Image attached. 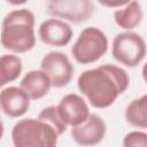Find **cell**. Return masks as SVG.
Instances as JSON below:
<instances>
[{
    "instance_id": "obj_1",
    "label": "cell",
    "mask_w": 147,
    "mask_h": 147,
    "mask_svg": "<svg viewBox=\"0 0 147 147\" xmlns=\"http://www.w3.org/2000/svg\"><path fill=\"white\" fill-rule=\"evenodd\" d=\"M129 85V74L115 64H102L85 70L77 79L78 90L96 109H105L114 105Z\"/></svg>"
},
{
    "instance_id": "obj_2",
    "label": "cell",
    "mask_w": 147,
    "mask_h": 147,
    "mask_svg": "<svg viewBox=\"0 0 147 147\" xmlns=\"http://www.w3.org/2000/svg\"><path fill=\"white\" fill-rule=\"evenodd\" d=\"M34 15L22 8L9 11L2 20L0 31L1 46L13 54H23L36 45Z\"/></svg>"
},
{
    "instance_id": "obj_3",
    "label": "cell",
    "mask_w": 147,
    "mask_h": 147,
    "mask_svg": "<svg viewBox=\"0 0 147 147\" xmlns=\"http://www.w3.org/2000/svg\"><path fill=\"white\" fill-rule=\"evenodd\" d=\"M59 134L46 122L39 118H23L15 123L11 140L15 147H54Z\"/></svg>"
},
{
    "instance_id": "obj_4",
    "label": "cell",
    "mask_w": 147,
    "mask_h": 147,
    "mask_svg": "<svg viewBox=\"0 0 147 147\" xmlns=\"http://www.w3.org/2000/svg\"><path fill=\"white\" fill-rule=\"evenodd\" d=\"M106 33L95 26L85 28L71 47V55L79 64H91L99 61L108 51Z\"/></svg>"
},
{
    "instance_id": "obj_5",
    "label": "cell",
    "mask_w": 147,
    "mask_h": 147,
    "mask_svg": "<svg viewBox=\"0 0 147 147\" xmlns=\"http://www.w3.org/2000/svg\"><path fill=\"white\" fill-rule=\"evenodd\" d=\"M111 55L124 67L134 68L139 65L146 56V41L137 32H121L113 39Z\"/></svg>"
},
{
    "instance_id": "obj_6",
    "label": "cell",
    "mask_w": 147,
    "mask_h": 147,
    "mask_svg": "<svg viewBox=\"0 0 147 147\" xmlns=\"http://www.w3.org/2000/svg\"><path fill=\"white\" fill-rule=\"evenodd\" d=\"M95 11L92 0H48L47 13L54 18L79 24L90 20Z\"/></svg>"
},
{
    "instance_id": "obj_7",
    "label": "cell",
    "mask_w": 147,
    "mask_h": 147,
    "mask_svg": "<svg viewBox=\"0 0 147 147\" xmlns=\"http://www.w3.org/2000/svg\"><path fill=\"white\" fill-rule=\"evenodd\" d=\"M40 69L47 75L52 87L67 86L74 76L75 68L69 57L59 51H52L45 54L40 62Z\"/></svg>"
},
{
    "instance_id": "obj_8",
    "label": "cell",
    "mask_w": 147,
    "mask_h": 147,
    "mask_svg": "<svg viewBox=\"0 0 147 147\" xmlns=\"http://www.w3.org/2000/svg\"><path fill=\"white\" fill-rule=\"evenodd\" d=\"M107 132V125L102 117L96 114H90L80 124L72 126V140L80 146H94L100 144Z\"/></svg>"
},
{
    "instance_id": "obj_9",
    "label": "cell",
    "mask_w": 147,
    "mask_h": 147,
    "mask_svg": "<svg viewBox=\"0 0 147 147\" xmlns=\"http://www.w3.org/2000/svg\"><path fill=\"white\" fill-rule=\"evenodd\" d=\"M72 29L70 24L60 18H48L44 21L38 29L39 39L48 46L64 47L72 39Z\"/></svg>"
},
{
    "instance_id": "obj_10",
    "label": "cell",
    "mask_w": 147,
    "mask_h": 147,
    "mask_svg": "<svg viewBox=\"0 0 147 147\" xmlns=\"http://www.w3.org/2000/svg\"><path fill=\"white\" fill-rule=\"evenodd\" d=\"M31 99L20 86H8L0 91V109L11 118L23 116L30 108Z\"/></svg>"
},
{
    "instance_id": "obj_11",
    "label": "cell",
    "mask_w": 147,
    "mask_h": 147,
    "mask_svg": "<svg viewBox=\"0 0 147 147\" xmlns=\"http://www.w3.org/2000/svg\"><path fill=\"white\" fill-rule=\"evenodd\" d=\"M56 107L64 123L71 127L83 123L90 115L86 100L76 93L65 94Z\"/></svg>"
},
{
    "instance_id": "obj_12",
    "label": "cell",
    "mask_w": 147,
    "mask_h": 147,
    "mask_svg": "<svg viewBox=\"0 0 147 147\" xmlns=\"http://www.w3.org/2000/svg\"><path fill=\"white\" fill-rule=\"evenodd\" d=\"M21 87L28 93L31 100H39L47 95L52 87L47 75L41 70H30L21 79Z\"/></svg>"
},
{
    "instance_id": "obj_13",
    "label": "cell",
    "mask_w": 147,
    "mask_h": 147,
    "mask_svg": "<svg viewBox=\"0 0 147 147\" xmlns=\"http://www.w3.org/2000/svg\"><path fill=\"white\" fill-rule=\"evenodd\" d=\"M144 18V11L141 5L137 0H131L125 6L115 10L114 20L117 26L126 31H131L137 28Z\"/></svg>"
},
{
    "instance_id": "obj_14",
    "label": "cell",
    "mask_w": 147,
    "mask_h": 147,
    "mask_svg": "<svg viewBox=\"0 0 147 147\" xmlns=\"http://www.w3.org/2000/svg\"><path fill=\"white\" fill-rule=\"evenodd\" d=\"M125 121L133 127L146 129L147 127V95L133 99L125 108Z\"/></svg>"
},
{
    "instance_id": "obj_15",
    "label": "cell",
    "mask_w": 147,
    "mask_h": 147,
    "mask_svg": "<svg viewBox=\"0 0 147 147\" xmlns=\"http://www.w3.org/2000/svg\"><path fill=\"white\" fill-rule=\"evenodd\" d=\"M23 70L22 60L15 54H5L0 56V88L7 83L16 80Z\"/></svg>"
},
{
    "instance_id": "obj_16",
    "label": "cell",
    "mask_w": 147,
    "mask_h": 147,
    "mask_svg": "<svg viewBox=\"0 0 147 147\" xmlns=\"http://www.w3.org/2000/svg\"><path fill=\"white\" fill-rule=\"evenodd\" d=\"M38 118L40 121H44L47 124H49L56 131V133L59 134V137L62 136L65 132L67 127H68V125L62 119V117H61V115H60L56 106H48V107L44 108L39 113Z\"/></svg>"
},
{
    "instance_id": "obj_17",
    "label": "cell",
    "mask_w": 147,
    "mask_h": 147,
    "mask_svg": "<svg viewBox=\"0 0 147 147\" xmlns=\"http://www.w3.org/2000/svg\"><path fill=\"white\" fill-rule=\"evenodd\" d=\"M124 147H145L147 146V133L145 131H131L123 139Z\"/></svg>"
},
{
    "instance_id": "obj_18",
    "label": "cell",
    "mask_w": 147,
    "mask_h": 147,
    "mask_svg": "<svg viewBox=\"0 0 147 147\" xmlns=\"http://www.w3.org/2000/svg\"><path fill=\"white\" fill-rule=\"evenodd\" d=\"M101 6L107 8H121L129 3L131 0H96Z\"/></svg>"
},
{
    "instance_id": "obj_19",
    "label": "cell",
    "mask_w": 147,
    "mask_h": 147,
    "mask_svg": "<svg viewBox=\"0 0 147 147\" xmlns=\"http://www.w3.org/2000/svg\"><path fill=\"white\" fill-rule=\"evenodd\" d=\"M6 2H8L11 6H21L28 2V0H6Z\"/></svg>"
},
{
    "instance_id": "obj_20",
    "label": "cell",
    "mask_w": 147,
    "mask_h": 147,
    "mask_svg": "<svg viewBox=\"0 0 147 147\" xmlns=\"http://www.w3.org/2000/svg\"><path fill=\"white\" fill-rule=\"evenodd\" d=\"M3 132H5V127H3V123H2V119H1V116H0V140L3 137Z\"/></svg>"
}]
</instances>
